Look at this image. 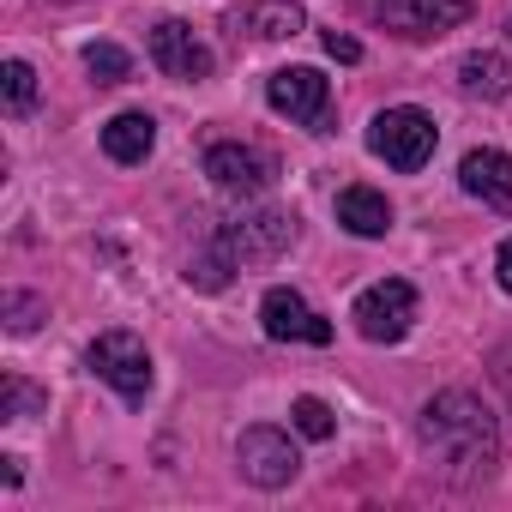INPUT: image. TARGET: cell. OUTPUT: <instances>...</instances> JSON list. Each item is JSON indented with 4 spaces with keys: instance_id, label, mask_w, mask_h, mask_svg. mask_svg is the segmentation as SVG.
<instances>
[{
    "instance_id": "1",
    "label": "cell",
    "mask_w": 512,
    "mask_h": 512,
    "mask_svg": "<svg viewBox=\"0 0 512 512\" xmlns=\"http://www.w3.org/2000/svg\"><path fill=\"white\" fill-rule=\"evenodd\" d=\"M416 440H422L434 476L452 482V488H476V482H488L494 464H500V428H494L488 404H482L476 392H464V386L434 392V398L422 404Z\"/></svg>"
},
{
    "instance_id": "2",
    "label": "cell",
    "mask_w": 512,
    "mask_h": 512,
    "mask_svg": "<svg viewBox=\"0 0 512 512\" xmlns=\"http://www.w3.org/2000/svg\"><path fill=\"white\" fill-rule=\"evenodd\" d=\"M434 145H440V133H434V121L422 115V109H386V115H374V127H368V151L380 157V163H392V169H404V175H416L428 157H434Z\"/></svg>"
},
{
    "instance_id": "3",
    "label": "cell",
    "mask_w": 512,
    "mask_h": 512,
    "mask_svg": "<svg viewBox=\"0 0 512 512\" xmlns=\"http://www.w3.org/2000/svg\"><path fill=\"white\" fill-rule=\"evenodd\" d=\"M235 470H241V482H253V488H290L296 470H302V452H296V440H290L284 428L260 422V428H241V440H235Z\"/></svg>"
},
{
    "instance_id": "4",
    "label": "cell",
    "mask_w": 512,
    "mask_h": 512,
    "mask_svg": "<svg viewBox=\"0 0 512 512\" xmlns=\"http://www.w3.org/2000/svg\"><path fill=\"white\" fill-rule=\"evenodd\" d=\"M350 320H356V332H362L368 344H398V338L410 332V320H416V290H410L404 278H380V284H368V290L356 296Z\"/></svg>"
},
{
    "instance_id": "5",
    "label": "cell",
    "mask_w": 512,
    "mask_h": 512,
    "mask_svg": "<svg viewBox=\"0 0 512 512\" xmlns=\"http://www.w3.org/2000/svg\"><path fill=\"white\" fill-rule=\"evenodd\" d=\"M85 362H91V374L109 380L127 404H145V398H151V356H145V344H139L133 332H103V338L85 350Z\"/></svg>"
},
{
    "instance_id": "6",
    "label": "cell",
    "mask_w": 512,
    "mask_h": 512,
    "mask_svg": "<svg viewBox=\"0 0 512 512\" xmlns=\"http://www.w3.org/2000/svg\"><path fill=\"white\" fill-rule=\"evenodd\" d=\"M217 241L229 247L235 266H266V260H278V253L296 241V217L290 211H247V217L223 223Z\"/></svg>"
},
{
    "instance_id": "7",
    "label": "cell",
    "mask_w": 512,
    "mask_h": 512,
    "mask_svg": "<svg viewBox=\"0 0 512 512\" xmlns=\"http://www.w3.org/2000/svg\"><path fill=\"white\" fill-rule=\"evenodd\" d=\"M205 175L217 193L229 199H260L272 181H278V157L260 151V145H211L205 151Z\"/></svg>"
},
{
    "instance_id": "8",
    "label": "cell",
    "mask_w": 512,
    "mask_h": 512,
    "mask_svg": "<svg viewBox=\"0 0 512 512\" xmlns=\"http://www.w3.org/2000/svg\"><path fill=\"white\" fill-rule=\"evenodd\" d=\"M266 103H272L278 115L314 127V133L332 127V79H320L314 67H284V73H272V79H266Z\"/></svg>"
},
{
    "instance_id": "9",
    "label": "cell",
    "mask_w": 512,
    "mask_h": 512,
    "mask_svg": "<svg viewBox=\"0 0 512 512\" xmlns=\"http://www.w3.org/2000/svg\"><path fill=\"white\" fill-rule=\"evenodd\" d=\"M368 7L398 37H440V31L470 19V0H368Z\"/></svg>"
},
{
    "instance_id": "10",
    "label": "cell",
    "mask_w": 512,
    "mask_h": 512,
    "mask_svg": "<svg viewBox=\"0 0 512 512\" xmlns=\"http://www.w3.org/2000/svg\"><path fill=\"white\" fill-rule=\"evenodd\" d=\"M151 61H157L169 79H187V85L211 79V67H217V55H211V49L199 43V31L181 25V19H163V25L151 31Z\"/></svg>"
},
{
    "instance_id": "11",
    "label": "cell",
    "mask_w": 512,
    "mask_h": 512,
    "mask_svg": "<svg viewBox=\"0 0 512 512\" xmlns=\"http://www.w3.org/2000/svg\"><path fill=\"white\" fill-rule=\"evenodd\" d=\"M260 326H266V338H278V344H332V320H320L296 290H266Z\"/></svg>"
},
{
    "instance_id": "12",
    "label": "cell",
    "mask_w": 512,
    "mask_h": 512,
    "mask_svg": "<svg viewBox=\"0 0 512 512\" xmlns=\"http://www.w3.org/2000/svg\"><path fill=\"white\" fill-rule=\"evenodd\" d=\"M223 25L235 37H253V43H284V37L308 31V13L296 7V0H241V7H229Z\"/></svg>"
},
{
    "instance_id": "13",
    "label": "cell",
    "mask_w": 512,
    "mask_h": 512,
    "mask_svg": "<svg viewBox=\"0 0 512 512\" xmlns=\"http://www.w3.org/2000/svg\"><path fill=\"white\" fill-rule=\"evenodd\" d=\"M458 187H464L470 199H482L488 211L512 217V157H506V151H494V145L470 151V157L458 163Z\"/></svg>"
},
{
    "instance_id": "14",
    "label": "cell",
    "mask_w": 512,
    "mask_h": 512,
    "mask_svg": "<svg viewBox=\"0 0 512 512\" xmlns=\"http://www.w3.org/2000/svg\"><path fill=\"white\" fill-rule=\"evenodd\" d=\"M338 223H344L350 235H362V241H380V235L392 229V205H386V193H374V187H344V193H338Z\"/></svg>"
},
{
    "instance_id": "15",
    "label": "cell",
    "mask_w": 512,
    "mask_h": 512,
    "mask_svg": "<svg viewBox=\"0 0 512 512\" xmlns=\"http://www.w3.org/2000/svg\"><path fill=\"white\" fill-rule=\"evenodd\" d=\"M151 145H157V121L139 115V109H127V115H115V121L103 127V151H109L115 163H145Z\"/></svg>"
},
{
    "instance_id": "16",
    "label": "cell",
    "mask_w": 512,
    "mask_h": 512,
    "mask_svg": "<svg viewBox=\"0 0 512 512\" xmlns=\"http://www.w3.org/2000/svg\"><path fill=\"white\" fill-rule=\"evenodd\" d=\"M458 85H464V97H512V61L506 55H494V49H476V55H464V67H458Z\"/></svg>"
},
{
    "instance_id": "17",
    "label": "cell",
    "mask_w": 512,
    "mask_h": 512,
    "mask_svg": "<svg viewBox=\"0 0 512 512\" xmlns=\"http://www.w3.org/2000/svg\"><path fill=\"white\" fill-rule=\"evenodd\" d=\"M0 103H7V115H31V103H37L31 61H7V67H0Z\"/></svg>"
},
{
    "instance_id": "18",
    "label": "cell",
    "mask_w": 512,
    "mask_h": 512,
    "mask_svg": "<svg viewBox=\"0 0 512 512\" xmlns=\"http://www.w3.org/2000/svg\"><path fill=\"white\" fill-rule=\"evenodd\" d=\"M43 392L31 386V380H19V374H7V380H0V416H7V422H31V416H43Z\"/></svg>"
},
{
    "instance_id": "19",
    "label": "cell",
    "mask_w": 512,
    "mask_h": 512,
    "mask_svg": "<svg viewBox=\"0 0 512 512\" xmlns=\"http://www.w3.org/2000/svg\"><path fill=\"white\" fill-rule=\"evenodd\" d=\"M85 73H91L97 85H121V79L133 73V55H127L121 43H91V49H85Z\"/></svg>"
},
{
    "instance_id": "20",
    "label": "cell",
    "mask_w": 512,
    "mask_h": 512,
    "mask_svg": "<svg viewBox=\"0 0 512 512\" xmlns=\"http://www.w3.org/2000/svg\"><path fill=\"white\" fill-rule=\"evenodd\" d=\"M290 416H296V428H302L308 440H332V434H338V416H332V404H326V398H296V410H290Z\"/></svg>"
},
{
    "instance_id": "21",
    "label": "cell",
    "mask_w": 512,
    "mask_h": 512,
    "mask_svg": "<svg viewBox=\"0 0 512 512\" xmlns=\"http://www.w3.org/2000/svg\"><path fill=\"white\" fill-rule=\"evenodd\" d=\"M7 314H13L7 326H13V332L25 338V332H37V320H43V302H37V296H19V290H13V296H7Z\"/></svg>"
},
{
    "instance_id": "22",
    "label": "cell",
    "mask_w": 512,
    "mask_h": 512,
    "mask_svg": "<svg viewBox=\"0 0 512 512\" xmlns=\"http://www.w3.org/2000/svg\"><path fill=\"white\" fill-rule=\"evenodd\" d=\"M326 55H332V61H344V67H356V61H362V43H356V37L326 31Z\"/></svg>"
},
{
    "instance_id": "23",
    "label": "cell",
    "mask_w": 512,
    "mask_h": 512,
    "mask_svg": "<svg viewBox=\"0 0 512 512\" xmlns=\"http://www.w3.org/2000/svg\"><path fill=\"white\" fill-rule=\"evenodd\" d=\"M494 278H500V290L512 296V235L500 241V253H494Z\"/></svg>"
},
{
    "instance_id": "24",
    "label": "cell",
    "mask_w": 512,
    "mask_h": 512,
    "mask_svg": "<svg viewBox=\"0 0 512 512\" xmlns=\"http://www.w3.org/2000/svg\"><path fill=\"white\" fill-rule=\"evenodd\" d=\"M500 386H506V398H512V350L500 356Z\"/></svg>"
},
{
    "instance_id": "25",
    "label": "cell",
    "mask_w": 512,
    "mask_h": 512,
    "mask_svg": "<svg viewBox=\"0 0 512 512\" xmlns=\"http://www.w3.org/2000/svg\"><path fill=\"white\" fill-rule=\"evenodd\" d=\"M55 7H79V0H55Z\"/></svg>"
}]
</instances>
